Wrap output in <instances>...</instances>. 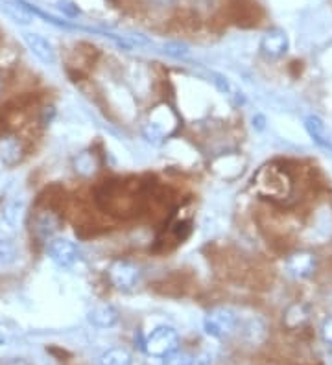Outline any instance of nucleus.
Wrapping results in <instances>:
<instances>
[{
	"instance_id": "obj_8",
	"label": "nucleus",
	"mask_w": 332,
	"mask_h": 365,
	"mask_svg": "<svg viewBox=\"0 0 332 365\" xmlns=\"http://www.w3.org/2000/svg\"><path fill=\"white\" fill-rule=\"evenodd\" d=\"M288 46H290V41H288L286 31L279 30V28L268 30L261 39L262 56L270 59L283 58L284 53L288 52Z\"/></svg>"
},
{
	"instance_id": "obj_27",
	"label": "nucleus",
	"mask_w": 332,
	"mask_h": 365,
	"mask_svg": "<svg viewBox=\"0 0 332 365\" xmlns=\"http://www.w3.org/2000/svg\"><path fill=\"white\" fill-rule=\"evenodd\" d=\"M0 87H2V76H0Z\"/></svg>"
},
{
	"instance_id": "obj_22",
	"label": "nucleus",
	"mask_w": 332,
	"mask_h": 365,
	"mask_svg": "<svg viewBox=\"0 0 332 365\" xmlns=\"http://www.w3.org/2000/svg\"><path fill=\"white\" fill-rule=\"evenodd\" d=\"M59 9L65 11L69 17H76V15L80 14V8L76 4H72V2H69V0H59Z\"/></svg>"
},
{
	"instance_id": "obj_15",
	"label": "nucleus",
	"mask_w": 332,
	"mask_h": 365,
	"mask_svg": "<svg viewBox=\"0 0 332 365\" xmlns=\"http://www.w3.org/2000/svg\"><path fill=\"white\" fill-rule=\"evenodd\" d=\"M0 9L4 11L9 21H14L15 24H21V26H26V24H30L34 21V14L24 6L22 0H17V2L2 0L0 2Z\"/></svg>"
},
{
	"instance_id": "obj_7",
	"label": "nucleus",
	"mask_w": 332,
	"mask_h": 365,
	"mask_svg": "<svg viewBox=\"0 0 332 365\" xmlns=\"http://www.w3.org/2000/svg\"><path fill=\"white\" fill-rule=\"evenodd\" d=\"M284 266H286V272L296 279H306V277L314 275L318 259L310 251H296V253L288 255Z\"/></svg>"
},
{
	"instance_id": "obj_19",
	"label": "nucleus",
	"mask_w": 332,
	"mask_h": 365,
	"mask_svg": "<svg viewBox=\"0 0 332 365\" xmlns=\"http://www.w3.org/2000/svg\"><path fill=\"white\" fill-rule=\"evenodd\" d=\"M100 365H133L131 352L122 347L109 349L100 358Z\"/></svg>"
},
{
	"instance_id": "obj_5",
	"label": "nucleus",
	"mask_w": 332,
	"mask_h": 365,
	"mask_svg": "<svg viewBox=\"0 0 332 365\" xmlns=\"http://www.w3.org/2000/svg\"><path fill=\"white\" fill-rule=\"evenodd\" d=\"M46 253H49L50 260L63 269L76 266L81 259L80 247L66 238H52L46 245Z\"/></svg>"
},
{
	"instance_id": "obj_12",
	"label": "nucleus",
	"mask_w": 332,
	"mask_h": 365,
	"mask_svg": "<svg viewBox=\"0 0 332 365\" xmlns=\"http://www.w3.org/2000/svg\"><path fill=\"white\" fill-rule=\"evenodd\" d=\"M87 319L96 329H113L119 325L120 312L113 304H98L89 310Z\"/></svg>"
},
{
	"instance_id": "obj_4",
	"label": "nucleus",
	"mask_w": 332,
	"mask_h": 365,
	"mask_svg": "<svg viewBox=\"0 0 332 365\" xmlns=\"http://www.w3.org/2000/svg\"><path fill=\"white\" fill-rule=\"evenodd\" d=\"M238 325L240 319L236 316V312L227 307L213 308L203 317V330L208 336H213V338L218 339H223L233 334L238 329Z\"/></svg>"
},
{
	"instance_id": "obj_20",
	"label": "nucleus",
	"mask_w": 332,
	"mask_h": 365,
	"mask_svg": "<svg viewBox=\"0 0 332 365\" xmlns=\"http://www.w3.org/2000/svg\"><path fill=\"white\" fill-rule=\"evenodd\" d=\"M19 257L17 245L9 238H0V266H9L14 264Z\"/></svg>"
},
{
	"instance_id": "obj_3",
	"label": "nucleus",
	"mask_w": 332,
	"mask_h": 365,
	"mask_svg": "<svg viewBox=\"0 0 332 365\" xmlns=\"http://www.w3.org/2000/svg\"><path fill=\"white\" fill-rule=\"evenodd\" d=\"M177 349H179V334L176 329L166 325L151 330L144 341V352L157 360H166V358L173 356Z\"/></svg>"
},
{
	"instance_id": "obj_9",
	"label": "nucleus",
	"mask_w": 332,
	"mask_h": 365,
	"mask_svg": "<svg viewBox=\"0 0 332 365\" xmlns=\"http://www.w3.org/2000/svg\"><path fill=\"white\" fill-rule=\"evenodd\" d=\"M22 39H24L26 46L30 48V52L39 61H43L44 65H54L56 63V50H54L52 43L46 37H43L41 34H34V31H24Z\"/></svg>"
},
{
	"instance_id": "obj_13",
	"label": "nucleus",
	"mask_w": 332,
	"mask_h": 365,
	"mask_svg": "<svg viewBox=\"0 0 332 365\" xmlns=\"http://www.w3.org/2000/svg\"><path fill=\"white\" fill-rule=\"evenodd\" d=\"M211 166H213L214 174L220 175L226 181H231V179H236L242 174L243 160L240 159V155H221L214 159Z\"/></svg>"
},
{
	"instance_id": "obj_6",
	"label": "nucleus",
	"mask_w": 332,
	"mask_h": 365,
	"mask_svg": "<svg viewBox=\"0 0 332 365\" xmlns=\"http://www.w3.org/2000/svg\"><path fill=\"white\" fill-rule=\"evenodd\" d=\"M107 277L116 289H131L141 281V269L129 260H115L107 269Z\"/></svg>"
},
{
	"instance_id": "obj_11",
	"label": "nucleus",
	"mask_w": 332,
	"mask_h": 365,
	"mask_svg": "<svg viewBox=\"0 0 332 365\" xmlns=\"http://www.w3.org/2000/svg\"><path fill=\"white\" fill-rule=\"evenodd\" d=\"M24 157V148L15 135H0V163L6 166L19 165Z\"/></svg>"
},
{
	"instance_id": "obj_24",
	"label": "nucleus",
	"mask_w": 332,
	"mask_h": 365,
	"mask_svg": "<svg viewBox=\"0 0 332 365\" xmlns=\"http://www.w3.org/2000/svg\"><path fill=\"white\" fill-rule=\"evenodd\" d=\"M4 365H31L26 358H9Z\"/></svg>"
},
{
	"instance_id": "obj_21",
	"label": "nucleus",
	"mask_w": 332,
	"mask_h": 365,
	"mask_svg": "<svg viewBox=\"0 0 332 365\" xmlns=\"http://www.w3.org/2000/svg\"><path fill=\"white\" fill-rule=\"evenodd\" d=\"M163 52L173 59H188L191 58V48L185 43L179 41H172V43H164Z\"/></svg>"
},
{
	"instance_id": "obj_25",
	"label": "nucleus",
	"mask_w": 332,
	"mask_h": 365,
	"mask_svg": "<svg viewBox=\"0 0 332 365\" xmlns=\"http://www.w3.org/2000/svg\"><path fill=\"white\" fill-rule=\"evenodd\" d=\"M264 116L262 115H257V116H253V128L257 125V130H264Z\"/></svg>"
},
{
	"instance_id": "obj_23",
	"label": "nucleus",
	"mask_w": 332,
	"mask_h": 365,
	"mask_svg": "<svg viewBox=\"0 0 332 365\" xmlns=\"http://www.w3.org/2000/svg\"><path fill=\"white\" fill-rule=\"evenodd\" d=\"M321 338H323L325 343L332 345V317L323 321V325H321Z\"/></svg>"
},
{
	"instance_id": "obj_16",
	"label": "nucleus",
	"mask_w": 332,
	"mask_h": 365,
	"mask_svg": "<svg viewBox=\"0 0 332 365\" xmlns=\"http://www.w3.org/2000/svg\"><path fill=\"white\" fill-rule=\"evenodd\" d=\"M310 314H308V308L305 307L303 303H293L286 308V312H284L283 321L286 329L290 330H296V329H301L305 325L306 321H308Z\"/></svg>"
},
{
	"instance_id": "obj_18",
	"label": "nucleus",
	"mask_w": 332,
	"mask_h": 365,
	"mask_svg": "<svg viewBox=\"0 0 332 365\" xmlns=\"http://www.w3.org/2000/svg\"><path fill=\"white\" fill-rule=\"evenodd\" d=\"M26 212V203L24 200H14L9 201L8 205L2 210V223L8 225L9 229L19 227V223L22 222V216Z\"/></svg>"
},
{
	"instance_id": "obj_1",
	"label": "nucleus",
	"mask_w": 332,
	"mask_h": 365,
	"mask_svg": "<svg viewBox=\"0 0 332 365\" xmlns=\"http://www.w3.org/2000/svg\"><path fill=\"white\" fill-rule=\"evenodd\" d=\"M251 190L262 200L286 201L292 196L293 182L284 168L277 165H264L253 175Z\"/></svg>"
},
{
	"instance_id": "obj_17",
	"label": "nucleus",
	"mask_w": 332,
	"mask_h": 365,
	"mask_svg": "<svg viewBox=\"0 0 332 365\" xmlns=\"http://www.w3.org/2000/svg\"><path fill=\"white\" fill-rule=\"evenodd\" d=\"M100 168V160H98L94 152H81L80 155L74 159V170L76 174L81 178H93Z\"/></svg>"
},
{
	"instance_id": "obj_10",
	"label": "nucleus",
	"mask_w": 332,
	"mask_h": 365,
	"mask_svg": "<svg viewBox=\"0 0 332 365\" xmlns=\"http://www.w3.org/2000/svg\"><path fill=\"white\" fill-rule=\"evenodd\" d=\"M61 229V218L54 210H41L34 220V232L39 240H50Z\"/></svg>"
},
{
	"instance_id": "obj_28",
	"label": "nucleus",
	"mask_w": 332,
	"mask_h": 365,
	"mask_svg": "<svg viewBox=\"0 0 332 365\" xmlns=\"http://www.w3.org/2000/svg\"><path fill=\"white\" fill-rule=\"evenodd\" d=\"M331 361H332V356H331Z\"/></svg>"
},
{
	"instance_id": "obj_14",
	"label": "nucleus",
	"mask_w": 332,
	"mask_h": 365,
	"mask_svg": "<svg viewBox=\"0 0 332 365\" xmlns=\"http://www.w3.org/2000/svg\"><path fill=\"white\" fill-rule=\"evenodd\" d=\"M305 130L306 133L310 135V138L314 140L318 146L327 148V150H332V138L331 133H328L327 125L325 122L316 115H310L305 118Z\"/></svg>"
},
{
	"instance_id": "obj_26",
	"label": "nucleus",
	"mask_w": 332,
	"mask_h": 365,
	"mask_svg": "<svg viewBox=\"0 0 332 365\" xmlns=\"http://www.w3.org/2000/svg\"><path fill=\"white\" fill-rule=\"evenodd\" d=\"M151 2H155V4H159V6H168V4H173L176 0H151Z\"/></svg>"
},
{
	"instance_id": "obj_2",
	"label": "nucleus",
	"mask_w": 332,
	"mask_h": 365,
	"mask_svg": "<svg viewBox=\"0 0 332 365\" xmlns=\"http://www.w3.org/2000/svg\"><path fill=\"white\" fill-rule=\"evenodd\" d=\"M177 125H179V118L176 111L166 103H159L151 109L146 124L142 125V137L154 146H159L164 138L170 137L177 130Z\"/></svg>"
}]
</instances>
